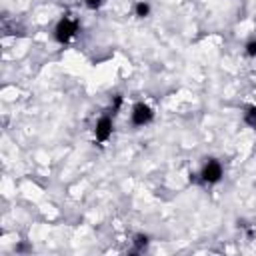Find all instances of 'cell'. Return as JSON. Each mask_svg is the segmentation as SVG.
<instances>
[{"mask_svg":"<svg viewBox=\"0 0 256 256\" xmlns=\"http://www.w3.org/2000/svg\"><path fill=\"white\" fill-rule=\"evenodd\" d=\"M246 54L248 56H256V40H252V42L246 44Z\"/></svg>","mask_w":256,"mask_h":256,"instance_id":"8","label":"cell"},{"mask_svg":"<svg viewBox=\"0 0 256 256\" xmlns=\"http://www.w3.org/2000/svg\"><path fill=\"white\" fill-rule=\"evenodd\" d=\"M222 178V166L218 160H208L202 168V180L208 182V184H214Z\"/></svg>","mask_w":256,"mask_h":256,"instance_id":"3","label":"cell"},{"mask_svg":"<svg viewBox=\"0 0 256 256\" xmlns=\"http://www.w3.org/2000/svg\"><path fill=\"white\" fill-rule=\"evenodd\" d=\"M112 134V120L108 116H102L96 124V140L98 142H106Z\"/></svg>","mask_w":256,"mask_h":256,"instance_id":"4","label":"cell"},{"mask_svg":"<svg viewBox=\"0 0 256 256\" xmlns=\"http://www.w3.org/2000/svg\"><path fill=\"white\" fill-rule=\"evenodd\" d=\"M102 2H104V0H84V4H86L88 8H92V10H94V8H98Z\"/></svg>","mask_w":256,"mask_h":256,"instance_id":"9","label":"cell"},{"mask_svg":"<svg viewBox=\"0 0 256 256\" xmlns=\"http://www.w3.org/2000/svg\"><path fill=\"white\" fill-rule=\"evenodd\" d=\"M76 30H78V22H76L74 18H70V16H64V18L58 22V26H56V40H58L60 44H66V42H70V38L76 34Z\"/></svg>","mask_w":256,"mask_h":256,"instance_id":"1","label":"cell"},{"mask_svg":"<svg viewBox=\"0 0 256 256\" xmlns=\"http://www.w3.org/2000/svg\"><path fill=\"white\" fill-rule=\"evenodd\" d=\"M146 244H148V236H144V234H138V236L134 238V246H136V250H142V248H146Z\"/></svg>","mask_w":256,"mask_h":256,"instance_id":"6","label":"cell"},{"mask_svg":"<svg viewBox=\"0 0 256 256\" xmlns=\"http://www.w3.org/2000/svg\"><path fill=\"white\" fill-rule=\"evenodd\" d=\"M254 128H256V122H254Z\"/></svg>","mask_w":256,"mask_h":256,"instance_id":"11","label":"cell"},{"mask_svg":"<svg viewBox=\"0 0 256 256\" xmlns=\"http://www.w3.org/2000/svg\"><path fill=\"white\" fill-rule=\"evenodd\" d=\"M148 12H150V6H148L146 2H138V4H136V16L144 18V16H148Z\"/></svg>","mask_w":256,"mask_h":256,"instance_id":"5","label":"cell"},{"mask_svg":"<svg viewBox=\"0 0 256 256\" xmlns=\"http://www.w3.org/2000/svg\"><path fill=\"white\" fill-rule=\"evenodd\" d=\"M246 122L254 126V122H256V106L248 108V112H246Z\"/></svg>","mask_w":256,"mask_h":256,"instance_id":"7","label":"cell"},{"mask_svg":"<svg viewBox=\"0 0 256 256\" xmlns=\"http://www.w3.org/2000/svg\"><path fill=\"white\" fill-rule=\"evenodd\" d=\"M120 104H122V96H120V94H116V96H114V104H112V114H116V112H118Z\"/></svg>","mask_w":256,"mask_h":256,"instance_id":"10","label":"cell"},{"mask_svg":"<svg viewBox=\"0 0 256 256\" xmlns=\"http://www.w3.org/2000/svg\"><path fill=\"white\" fill-rule=\"evenodd\" d=\"M152 116H154L152 108L146 106L144 102H138V104L132 108V124H134V126H144V124H148V122L152 120Z\"/></svg>","mask_w":256,"mask_h":256,"instance_id":"2","label":"cell"}]
</instances>
